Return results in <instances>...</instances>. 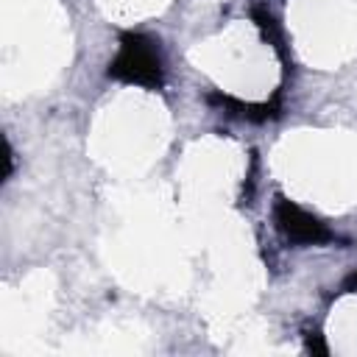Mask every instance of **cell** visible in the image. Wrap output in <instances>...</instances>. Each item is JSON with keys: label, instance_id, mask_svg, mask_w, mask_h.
<instances>
[{"label": "cell", "instance_id": "cell-1", "mask_svg": "<svg viewBox=\"0 0 357 357\" xmlns=\"http://www.w3.org/2000/svg\"><path fill=\"white\" fill-rule=\"evenodd\" d=\"M106 75L114 81H123V84H134V86H145V89H162L165 67H162L159 42L148 33H139V31L120 33L117 56L109 61Z\"/></svg>", "mask_w": 357, "mask_h": 357}, {"label": "cell", "instance_id": "cell-2", "mask_svg": "<svg viewBox=\"0 0 357 357\" xmlns=\"http://www.w3.org/2000/svg\"><path fill=\"white\" fill-rule=\"evenodd\" d=\"M273 220H276V229L282 231V237L296 245H326V243L337 240L335 231L321 218L301 209L296 201H290L284 195H276V201H273Z\"/></svg>", "mask_w": 357, "mask_h": 357}, {"label": "cell", "instance_id": "cell-3", "mask_svg": "<svg viewBox=\"0 0 357 357\" xmlns=\"http://www.w3.org/2000/svg\"><path fill=\"white\" fill-rule=\"evenodd\" d=\"M209 103H218L223 112L237 114V117L251 120V123H265V120H273V117L282 114V92H276V95H273L271 100H265V103H243V100H237V98H231V95L215 92V95H209Z\"/></svg>", "mask_w": 357, "mask_h": 357}, {"label": "cell", "instance_id": "cell-4", "mask_svg": "<svg viewBox=\"0 0 357 357\" xmlns=\"http://www.w3.org/2000/svg\"><path fill=\"white\" fill-rule=\"evenodd\" d=\"M251 17H254V22H257V28L262 31V36H265V42L279 53V59L287 64V47H284V33H282V28H279V22H276V17L265 8V6H254L251 8Z\"/></svg>", "mask_w": 357, "mask_h": 357}, {"label": "cell", "instance_id": "cell-5", "mask_svg": "<svg viewBox=\"0 0 357 357\" xmlns=\"http://www.w3.org/2000/svg\"><path fill=\"white\" fill-rule=\"evenodd\" d=\"M304 340H307V351H312V354H329V346L324 343V337H321V332H304Z\"/></svg>", "mask_w": 357, "mask_h": 357}, {"label": "cell", "instance_id": "cell-6", "mask_svg": "<svg viewBox=\"0 0 357 357\" xmlns=\"http://www.w3.org/2000/svg\"><path fill=\"white\" fill-rule=\"evenodd\" d=\"M346 293H357V271H351L343 282H340V290H337V296H346Z\"/></svg>", "mask_w": 357, "mask_h": 357}, {"label": "cell", "instance_id": "cell-7", "mask_svg": "<svg viewBox=\"0 0 357 357\" xmlns=\"http://www.w3.org/2000/svg\"><path fill=\"white\" fill-rule=\"evenodd\" d=\"M11 170H14V151H11V145L6 142V178L11 176Z\"/></svg>", "mask_w": 357, "mask_h": 357}]
</instances>
